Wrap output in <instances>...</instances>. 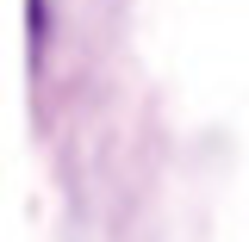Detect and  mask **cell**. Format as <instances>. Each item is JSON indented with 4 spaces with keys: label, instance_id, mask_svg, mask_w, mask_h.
Returning <instances> with one entry per match:
<instances>
[]
</instances>
